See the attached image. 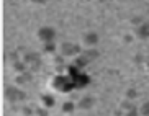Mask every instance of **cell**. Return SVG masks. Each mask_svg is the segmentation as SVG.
<instances>
[{
  "mask_svg": "<svg viewBox=\"0 0 149 116\" xmlns=\"http://www.w3.org/2000/svg\"><path fill=\"white\" fill-rule=\"evenodd\" d=\"M5 98L8 100L10 103H22V101H25L26 95H25V92L20 87L10 85L5 88Z\"/></svg>",
  "mask_w": 149,
  "mask_h": 116,
  "instance_id": "obj_1",
  "label": "cell"
},
{
  "mask_svg": "<svg viewBox=\"0 0 149 116\" xmlns=\"http://www.w3.org/2000/svg\"><path fill=\"white\" fill-rule=\"evenodd\" d=\"M125 116H139V110L136 106H133V108H130V110H126Z\"/></svg>",
  "mask_w": 149,
  "mask_h": 116,
  "instance_id": "obj_12",
  "label": "cell"
},
{
  "mask_svg": "<svg viewBox=\"0 0 149 116\" xmlns=\"http://www.w3.org/2000/svg\"><path fill=\"white\" fill-rule=\"evenodd\" d=\"M38 39H40L43 44L46 43H54L56 41V30H54L53 26H41L38 33H36Z\"/></svg>",
  "mask_w": 149,
  "mask_h": 116,
  "instance_id": "obj_3",
  "label": "cell"
},
{
  "mask_svg": "<svg viewBox=\"0 0 149 116\" xmlns=\"http://www.w3.org/2000/svg\"><path fill=\"white\" fill-rule=\"evenodd\" d=\"M74 110H75V105L70 103V101H66V103L62 105V111L64 113H72Z\"/></svg>",
  "mask_w": 149,
  "mask_h": 116,
  "instance_id": "obj_11",
  "label": "cell"
},
{
  "mask_svg": "<svg viewBox=\"0 0 149 116\" xmlns=\"http://www.w3.org/2000/svg\"><path fill=\"white\" fill-rule=\"evenodd\" d=\"M98 33H95V31H88V33H85L84 35V44L88 47H95L97 44H98Z\"/></svg>",
  "mask_w": 149,
  "mask_h": 116,
  "instance_id": "obj_5",
  "label": "cell"
},
{
  "mask_svg": "<svg viewBox=\"0 0 149 116\" xmlns=\"http://www.w3.org/2000/svg\"><path fill=\"white\" fill-rule=\"evenodd\" d=\"M31 2H33V3H38V5H43V3H46L48 0H31Z\"/></svg>",
  "mask_w": 149,
  "mask_h": 116,
  "instance_id": "obj_16",
  "label": "cell"
},
{
  "mask_svg": "<svg viewBox=\"0 0 149 116\" xmlns=\"http://www.w3.org/2000/svg\"><path fill=\"white\" fill-rule=\"evenodd\" d=\"M146 65H148V67H149V56L146 57Z\"/></svg>",
  "mask_w": 149,
  "mask_h": 116,
  "instance_id": "obj_17",
  "label": "cell"
},
{
  "mask_svg": "<svg viewBox=\"0 0 149 116\" xmlns=\"http://www.w3.org/2000/svg\"><path fill=\"white\" fill-rule=\"evenodd\" d=\"M23 60L26 62V65H28V67H31V69H38V67H40V57H38V54L28 52Z\"/></svg>",
  "mask_w": 149,
  "mask_h": 116,
  "instance_id": "obj_6",
  "label": "cell"
},
{
  "mask_svg": "<svg viewBox=\"0 0 149 116\" xmlns=\"http://www.w3.org/2000/svg\"><path fill=\"white\" fill-rule=\"evenodd\" d=\"M44 51H48V52L56 51V44H54V43H46V44H44Z\"/></svg>",
  "mask_w": 149,
  "mask_h": 116,
  "instance_id": "obj_14",
  "label": "cell"
},
{
  "mask_svg": "<svg viewBox=\"0 0 149 116\" xmlns=\"http://www.w3.org/2000/svg\"><path fill=\"white\" fill-rule=\"evenodd\" d=\"M93 105H95V100H93L92 97H84V98L79 100L77 108H80V110H90Z\"/></svg>",
  "mask_w": 149,
  "mask_h": 116,
  "instance_id": "obj_7",
  "label": "cell"
},
{
  "mask_svg": "<svg viewBox=\"0 0 149 116\" xmlns=\"http://www.w3.org/2000/svg\"><path fill=\"white\" fill-rule=\"evenodd\" d=\"M59 52H61V56H64V57H77V56L82 54L79 44L70 43V41L62 43L61 46H59Z\"/></svg>",
  "mask_w": 149,
  "mask_h": 116,
  "instance_id": "obj_2",
  "label": "cell"
},
{
  "mask_svg": "<svg viewBox=\"0 0 149 116\" xmlns=\"http://www.w3.org/2000/svg\"><path fill=\"white\" fill-rule=\"evenodd\" d=\"M136 97H138V93H136L134 88H130V90L126 92V98L128 100H133V98H136Z\"/></svg>",
  "mask_w": 149,
  "mask_h": 116,
  "instance_id": "obj_13",
  "label": "cell"
},
{
  "mask_svg": "<svg viewBox=\"0 0 149 116\" xmlns=\"http://www.w3.org/2000/svg\"><path fill=\"white\" fill-rule=\"evenodd\" d=\"M36 115L38 116H48V111L43 110V108H40V110H36Z\"/></svg>",
  "mask_w": 149,
  "mask_h": 116,
  "instance_id": "obj_15",
  "label": "cell"
},
{
  "mask_svg": "<svg viewBox=\"0 0 149 116\" xmlns=\"http://www.w3.org/2000/svg\"><path fill=\"white\" fill-rule=\"evenodd\" d=\"M41 100H43V106L44 108H46V106H53V105H54V98L51 97V95H43Z\"/></svg>",
  "mask_w": 149,
  "mask_h": 116,
  "instance_id": "obj_9",
  "label": "cell"
},
{
  "mask_svg": "<svg viewBox=\"0 0 149 116\" xmlns=\"http://www.w3.org/2000/svg\"><path fill=\"white\" fill-rule=\"evenodd\" d=\"M134 35H136V38H139V39H148L149 38V23L143 22L141 25H138L134 30Z\"/></svg>",
  "mask_w": 149,
  "mask_h": 116,
  "instance_id": "obj_4",
  "label": "cell"
},
{
  "mask_svg": "<svg viewBox=\"0 0 149 116\" xmlns=\"http://www.w3.org/2000/svg\"><path fill=\"white\" fill-rule=\"evenodd\" d=\"M139 115L141 116H149V101H144L139 108Z\"/></svg>",
  "mask_w": 149,
  "mask_h": 116,
  "instance_id": "obj_10",
  "label": "cell"
},
{
  "mask_svg": "<svg viewBox=\"0 0 149 116\" xmlns=\"http://www.w3.org/2000/svg\"><path fill=\"white\" fill-rule=\"evenodd\" d=\"M80 56L87 60V62H92V60H95L97 57H98V51H97L95 47H90V49H87V51H84Z\"/></svg>",
  "mask_w": 149,
  "mask_h": 116,
  "instance_id": "obj_8",
  "label": "cell"
}]
</instances>
